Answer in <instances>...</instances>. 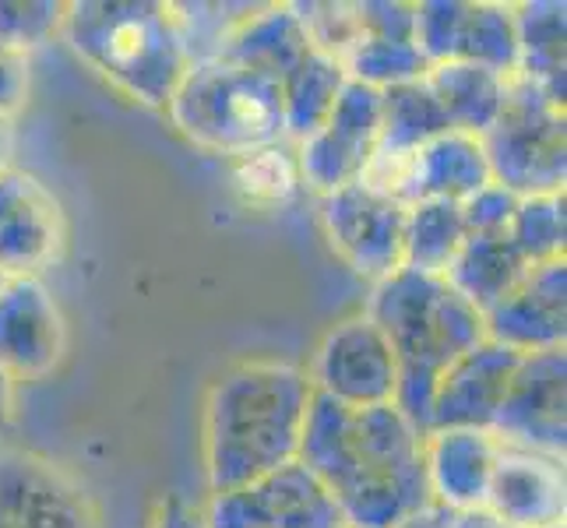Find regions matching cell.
Wrapping results in <instances>:
<instances>
[{"mask_svg":"<svg viewBox=\"0 0 567 528\" xmlns=\"http://www.w3.org/2000/svg\"><path fill=\"white\" fill-rule=\"evenodd\" d=\"M342 71L349 82H360L367 89H395L409 82H423L430 64L413 39H378L360 35L349 53L342 56Z\"/></svg>","mask_w":567,"mask_h":528,"instance_id":"cell-27","label":"cell"},{"mask_svg":"<svg viewBox=\"0 0 567 528\" xmlns=\"http://www.w3.org/2000/svg\"><path fill=\"white\" fill-rule=\"evenodd\" d=\"M518 360V352L491 339H483L476 349L458 356L437 381L426 434L430 429H486L491 434Z\"/></svg>","mask_w":567,"mask_h":528,"instance_id":"cell-17","label":"cell"},{"mask_svg":"<svg viewBox=\"0 0 567 528\" xmlns=\"http://www.w3.org/2000/svg\"><path fill=\"white\" fill-rule=\"evenodd\" d=\"M363 314L374 321L395 352V408L426 434L430 402L447 366L486 339L483 314L441 276L399 268L370 292Z\"/></svg>","mask_w":567,"mask_h":528,"instance_id":"cell-3","label":"cell"},{"mask_svg":"<svg viewBox=\"0 0 567 528\" xmlns=\"http://www.w3.org/2000/svg\"><path fill=\"white\" fill-rule=\"evenodd\" d=\"M307 53H310V39H307V29L300 22L297 8L268 4V8H254L244 22L226 35L223 50L215 56L226 64L247 68L254 74H265L279 85Z\"/></svg>","mask_w":567,"mask_h":528,"instance_id":"cell-20","label":"cell"},{"mask_svg":"<svg viewBox=\"0 0 567 528\" xmlns=\"http://www.w3.org/2000/svg\"><path fill=\"white\" fill-rule=\"evenodd\" d=\"M423 462L430 504L447 515L480 511L491 490L497 437L486 429H430Z\"/></svg>","mask_w":567,"mask_h":528,"instance_id":"cell-19","label":"cell"},{"mask_svg":"<svg viewBox=\"0 0 567 528\" xmlns=\"http://www.w3.org/2000/svg\"><path fill=\"white\" fill-rule=\"evenodd\" d=\"M68 321L43 279L0 286V370L18 381H43L64 360Z\"/></svg>","mask_w":567,"mask_h":528,"instance_id":"cell-15","label":"cell"},{"mask_svg":"<svg viewBox=\"0 0 567 528\" xmlns=\"http://www.w3.org/2000/svg\"><path fill=\"white\" fill-rule=\"evenodd\" d=\"M11 420H14V381L0 370V437L8 434Z\"/></svg>","mask_w":567,"mask_h":528,"instance_id":"cell-36","label":"cell"},{"mask_svg":"<svg viewBox=\"0 0 567 528\" xmlns=\"http://www.w3.org/2000/svg\"><path fill=\"white\" fill-rule=\"evenodd\" d=\"M64 8L56 0H0V46L29 56L61 32Z\"/></svg>","mask_w":567,"mask_h":528,"instance_id":"cell-30","label":"cell"},{"mask_svg":"<svg viewBox=\"0 0 567 528\" xmlns=\"http://www.w3.org/2000/svg\"><path fill=\"white\" fill-rule=\"evenodd\" d=\"M399 528H452V515L441 511V507H426V511L413 515L409 521H402Z\"/></svg>","mask_w":567,"mask_h":528,"instance_id":"cell-37","label":"cell"},{"mask_svg":"<svg viewBox=\"0 0 567 528\" xmlns=\"http://www.w3.org/2000/svg\"><path fill=\"white\" fill-rule=\"evenodd\" d=\"M515 74H501L480 64H430L423 82L434 92V100L452 131L483 138L497 124V116L507 100V85Z\"/></svg>","mask_w":567,"mask_h":528,"instance_id":"cell-21","label":"cell"},{"mask_svg":"<svg viewBox=\"0 0 567 528\" xmlns=\"http://www.w3.org/2000/svg\"><path fill=\"white\" fill-rule=\"evenodd\" d=\"M416 46L426 64H480L501 74L518 68L515 4L486 0H423L416 4Z\"/></svg>","mask_w":567,"mask_h":528,"instance_id":"cell-8","label":"cell"},{"mask_svg":"<svg viewBox=\"0 0 567 528\" xmlns=\"http://www.w3.org/2000/svg\"><path fill=\"white\" fill-rule=\"evenodd\" d=\"M525 271H529V261L518 253L512 237L494 232V237H465L458 258L444 271V279L458 297H465L480 314H486L512 292V286Z\"/></svg>","mask_w":567,"mask_h":528,"instance_id":"cell-22","label":"cell"},{"mask_svg":"<svg viewBox=\"0 0 567 528\" xmlns=\"http://www.w3.org/2000/svg\"><path fill=\"white\" fill-rule=\"evenodd\" d=\"M208 528H346L336 497L303 462H289L202 507Z\"/></svg>","mask_w":567,"mask_h":528,"instance_id":"cell-7","label":"cell"},{"mask_svg":"<svg viewBox=\"0 0 567 528\" xmlns=\"http://www.w3.org/2000/svg\"><path fill=\"white\" fill-rule=\"evenodd\" d=\"M166 113L190 145L233 159L286 142L279 85L219 56L187 68Z\"/></svg>","mask_w":567,"mask_h":528,"instance_id":"cell-5","label":"cell"},{"mask_svg":"<svg viewBox=\"0 0 567 528\" xmlns=\"http://www.w3.org/2000/svg\"><path fill=\"white\" fill-rule=\"evenodd\" d=\"M564 4L560 0H525L515 4L518 32V68L515 74L543 89L554 103L564 106Z\"/></svg>","mask_w":567,"mask_h":528,"instance_id":"cell-23","label":"cell"},{"mask_svg":"<svg viewBox=\"0 0 567 528\" xmlns=\"http://www.w3.org/2000/svg\"><path fill=\"white\" fill-rule=\"evenodd\" d=\"M321 222L331 250L374 286L402 268L405 205L370 187L367 180L324 194Z\"/></svg>","mask_w":567,"mask_h":528,"instance_id":"cell-9","label":"cell"},{"mask_svg":"<svg viewBox=\"0 0 567 528\" xmlns=\"http://www.w3.org/2000/svg\"><path fill=\"white\" fill-rule=\"evenodd\" d=\"M381 142V92L346 82L324 124L297 145L303 187L321 198L346 184H357Z\"/></svg>","mask_w":567,"mask_h":528,"instance_id":"cell-11","label":"cell"},{"mask_svg":"<svg viewBox=\"0 0 567 528\" xmlns=\"http://www.w3.org/2000/svg\"><path fill=\"white\" fill-rule=\"evenodd\" d=\"M310 384L318 395L349 405H391L399 391V363L384 331L367 314L346 318L321 339L310 366Z\"/></svg>","mask_w":567,"mask_h":528,"instance_id":"cell-10","label":"cell"},{"mask_svg":"<svg viewBox=\"0 0 567 528\" xmlns=\"http://www.w3.org/2000/svg\"><path fill=\"white\" fill-rule=\"evenodd\" d=\"M564 194H539V198H518L515 219L507 237L529 265L564 261L567 247V211Z\"/></svg>","mask_w":567,"mask_h":528,"instance_id":"cell-29","label":"cell"},{"mask_svg":"<svg viewBox=\"0 0 567 528\" xmlns=\"http://www.w3.org/2000/svg\"><path fill=\"white\" fill-rule=\"evenodd\" d=\"M423 444L426 434L399 413L395 402L349 408L315 391L297 462L336 497L346 528H399L434 507Z\"/></svg>","mask_w":567,"mask_h":528,"instance_id":"cell-1","label":"cell"},{"mask_svg":"<svg viewBox=\"0 0 567 528\" xmlns=\"http://www.w3.org/2000/svg\"><path fill=\"white\" fill-rule=\"evenodd\" d=\"M0 528H100L82 483L61 465L0 444Z\"/></svg>","mask_w":567,"mask_h":528,"instance_id":"cell-13","label":"cell"},{"mask_svg":"<svg viewBox=\"0 0 567 528\" xmlns=\"http://www.w3.org/2000/svg\"><path fill=\"white\" fill-rule=\"evenodd\" d=\"M61 35L92 71L152 110L169 106L190 68L177 11L159 0H74Z\"/></svg>","mask_w":567,"mask_h":528,"instance_id":"cell-4","label":"cell"},{"mask_svg":"<svg viewBox=\"0 0 567 528\" xmlns=\"http://www.w3.org/2000/svg\"><path fill=\"white\" fill-rule=\"evenodd\" d=\"M346 82L349 77H346V71L336 56H328L318 46H310V53L303 56V61L279 82L289 145H300L303 138H310V134L324 124V116L331 113V106H336Z\"/></svg>","mask_w":567,"mask_h":528,"instance_id":"cell-24","label":"cell"},{"mask_svg":"<svg viewBox=\"0 0 567 528\" xmlns=\"http://www.w3.org/2000/svg\"><path fill=\"white\" fill-rule=\"evenodd\" d=\"M152 528H208L205 515L198 504H190L184 497H169L159 504V511L152 518Z\"/></svg>","mask_w":567,"mask_h":528,"instance_id":"cell-34","label":"cell"},{"mask_svg":"<svg viewBox=\"0 0 567 528\" xmlns=\"http://www.w3.org/2000/svg\"><path fill=\"white\" fill-rule=\"evenodd\" d=\"M452 528H512L504 525L501 518H494L486 507H480V511H462V515H452Z\"/></svg>","mask_w":567,"mask_h":528,"instance_id":"cell-35","label":"cell"},{"mask_svg":"<svg viewBox=\"0 0 567 528\" xmlns=\"http://www.w3.org/2000/svg\"><path fill=\"white\" fill-rule=\"evenodd\" d=\"M8 282V276H4V271H0V286H4Z\"/></svg>","mask_w":567,"mask_h":528,"instance_id":"cell-39","label":"cell"},{"mask_svg":"<svg viewBox=\"0 0 567 528\" xmlns=\"http://www.w3.org/2000/svg\"><path fill=\"white\" fill-rule=\"evenodd\" d=\"M353 11H357L360 35H378V39L416 35V4H402V0H363V4H353Z\"/></svg>","mask_w":567,"mask_h":528,"instance_id":"cell-32","label":"cell"},{"mask_svg":"<svg viewBox=\"0 0 567 528\" xmlns=\"http://www.w3.org/2000/svg\"><path fill=\"white\" fill-rule=\"evenodd\" d=\"M307 370L279 360L229 366L205 398V479L212 494L233 490L297 462L307 408Z\"/></svg>","mask_w":567,"mask_h":528,"instance_id":"cell-2","label":"cell"},{"mask_svg":"<svg viewBox=\"0 0 567 528\" xmlns=\"http://www.w3.org/2000/svg\"><path fill=\"white\" fill-rule=\"evenodd\" d=\"M233 184H237L240 198L254 208L289 205L303 187L297 145L279 142V145L244 155V159H237V166H233Z\"/></svg>","mask_w":567,"mask_h":528,"instance_id":"cell-28","label":"cell"},{"mask_svg":"<svg viewBox=\"0 0 567 528\" xmlns=\"http://www.w3.org/2000/svg\"><path fill=\"white\" fill-rule=\"evenodd\" d=\"M29 95V56L0 46V116L14 121Z\"/></svg>","mask_w":567,"mask_h":528,"instance_id":"cell-33","label":"cell"},{"mask_svg":"<svg viewBox=\"0 0 567 528\" xmlns=\"http://www.w3.org/2000/svg\"><path fill=\"white\" fill-rule=\"evenodd\" d=\"M483 507L512 528H564L567 518L564 458L497 444V462Z\"/></svg>","mask_w":567,"mask_h":528,"instance_id":"cell-18","label":"cell"},{"mask_svg":"<svg viewBox=\"0 0 567 528\" xmlns=\"http://www.w3.org/2000/svg\"><path fill=\"white\" fill-rule=\"evenodd\" d=\"M462 208L452 201H416L405 205V237H402V268L420 276H441L452 268L465 244Z\"/></svg>","mask_w":567,"mask_h":528,"instance_id":"cell-25","label":"cell"},{"mask_svg":"<svg viewBox=\"0 0 567 528\" xmlns=\"http://www.w3.org/2000/svg\"><path fill=\"white\" fill-rule=\"evenodd\" d=\"M491 180L518 198L564 194L567 180V121L564 106L525 77H512L497 124L483 134Z\"/></svg>","mask_w":567,"mask_h":528,"instance_id":"cell-6","label":"cell"},{"mask_svg":"<svg viewBox=\"0 0 567 528\" xmlns=\"http://www.w3.org/2000/svg\"><path fill=\"white\" fill-rule=\"evenodd\" d=\"M486 339L529 356L567 342V261L529 265L512 292L483 314Z\"/></svg>","mask_w":567,"mask_h":528,"instance_id":"cell-16","label":"cell"},{"mask_svg":"<svg viewBox=\"0 0 567 528\" xmlns=\"http://www.w3.org/2000/svg\"><path fill=\"white\" fill-rule=\"evenodd\" d=\"M452 131L426 82H409L381 92V142L378 152L409 155Z\"/></svg>","mask_w":567,"mask_h":528,"instance_id":"cell-26","label":"cell"},{"mask_svg":"<svg viewBox=\"0 0 567 528\" xmlns=\"http://www.w3.org/2000/svg\"><path fill=\"white\" fill-rule=\"evenodd\" d=\"M68 244L64 208L29 169H0V271L8 279H43Z\"/></svg>","mask_w":567,"mask_h":528,"instance_id":"cell-12","label":"cell"},{"mask_svg":"<svg viewBox=\"0 0 567 528\" xmlns=\"http://www.w3.org/2000/svg\"><path fill=\"white\" fill-rule=\"evenodd\" d=\"M458 208H462V222L468 237H494V232H507V226H512L518 194L491 180L486 187H480L473 198H465Z\"/></svg>","mask_w":567,"mask_h":528,"instance_id":"cell-31","label":"cell"},{"mask_svg":"<svg viewBox=\"0 0 567 528\" xmlns=\"http://www.w3.org/2000/svg\"><path fill=\"white\" fill-rule=\"evenodd\" d=\"M564 387H567V352H529L518 360V370L491 434L497 444L525 447V452L564 458L567 444V413H564Z\"/></svg>","mask_w":567,"mask_h":528,"instance_id":"cell-14","label":"cell"},{"mask_svg":"<svg viewBox=\"0 0 567 528\" xmlns=\"http://www.w3.org/2000/svg\"><path fill=\"white\" fill-rule=\"evenodd\" d=\"M11 155H14V121L0 116V169L11 166Z\"/></svg>","mask_w":567,"mask_h":528,"instance_id":"cell-38","label":"cell"}]
</instances>
